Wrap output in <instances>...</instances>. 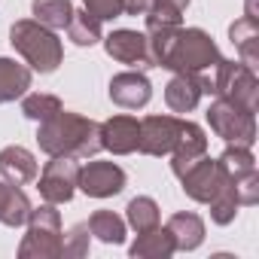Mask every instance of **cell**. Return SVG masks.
<instances>
[{
  "mask_svg": "<svg viewBox=\"0 0 259 259\" xmlns=\"http://www.w3.org/2000/svg\"><path fill=\"white\" fill-rule=\"evenodd\" d=\"M37 141H40V150L49 156L92 159L101 150V125L79 116V113L58 110L52 119L40 122Z\"/></svg>",
  "mask_w": 259,
  "mask_h": 259,
  "instance_id": "cell-1",
  "label": "cell"
},
{
  "mask_svg": "<svg viewBox=\"0 0 259 259\" xmlns=\"http://www.w3.org/2000/svg\"><path fill=\"white\" fill-rule=\"evenodd\" d=\"M10 43H13V49L31 64V70H40V73H52V70L61 64V58H64L61 40L55 37V31H49L46 25L31 22V19L13 25Z\"/></svg>",
  "mask_w": 259,
  "mask_h": 259,
  "instance_id": "cell-2",
  "label": "cell"
},
{
  "mask_svg": "<svg viewBox=\"0 0 259 259\" xmlns=\"http://www.w3.org/2000/svg\"><path fill=\"white\" fill-rule=\"evenodd\" d=\"M220 64V49L217 43L201 31V28H180L177 31V40L165 58L162 67L174 70V73H204L207 67L213 70Z\"/></svg>",
  "mask_w": 259,
  "mask_h": 259,
  "instance_id": "cell-3",
  "label": "cell"
},
{
  "mask_svg": "<svg viewBox=\"0 0 259 259\" xmlns=\"http://www.w3.org/2000/svg\"><path fill=\"white\" fill-rule=\"evenodd\" d=\"M61 217L55 210V204H40L37 210H31L28 217V235L19 247V256H37V259H49V256H61L64 238H61Z\"/></svg>",
  "mask_w": 259,
  "mask_h": 259,
  "instance_id": "cell-4",
  "label": "cell"
},
{
  "mask_svg": "<svg viewBox=\"0 0 259 259\" xmlns=\"http://www.w3.org/2000/svg\"><path fill=\"white\" fill-rule=\"evenodd\" d=\"M213 95L256 113V98H259L256 70L247 67L244 61H223L220 58V64L213 67Z\"/></svg>",
  "mask_w": 259,
  "mask_h": 259,
  "instance_id": "cell-5",
  "label": "cell"
},
{
  "mask_svg": "<svg viewBox=\"0 0 259 259\" xmlns=\"http://www.w3.org/2000/svg\"><path fill=\"white\" fill-rule=\"evenodd\" d=\"M207 122L213 128V135L223 138L226 144H238V147H253L256 141V122H253V113L226 101V98H217L207 110Z\"/></svg>",
  "mask_w": 259,
  "mask_h": 259,
  "instance_id": "cell-6",
  "label": "cell"
},
{
  "mask_svg": "<svg viewBox=\"0 0 259 259\" xmlns=\"http://www.w3.org/2000/svg\"><path fill=\"white\" fill-rule=\"evenodd\" d=\"M40 177V195L49 204H64L73 198L76 180H79V162L73 156H52Z\"/></svg>",
  "mask_w": 259,
  "mask_h": 259,
  "instance_id": "cell-7",
  "label": "cell"
},
{
  "mask_svg": "<svg viewBox=\"0 0 259 259\" xmlns=\"http://www.w3.org/2000/svg\"><path fill=\"white\" fill-rule=\"evenodd\" d=\"M180 116H147L141 122L138 150L144 156H168L180 135Z\"/></svg>",
  "mask_w": 259,
  "mask_h": 259,
  "instance_id": "cell-8",
  "label": "cell"
},
{
  "mask_svg": "<svg viewBox=\"0 0 259 259\" xmlns=\"http://www.w3.org/2000/svg\"><path fill=\"white\" fill-rule=\"evenodd\" d=\"M76 186L92 198H110L125 189V171L113 162H89L85 168H79Z\"/></svg>",
  "mask_w": 259,
  "mask_h": 259,
  "instance_id": "cell-9",
  "label": "cell"
},
{
  "mask_svg": "<svg viewBox=\"0 0 259 259\" xmlns=\"http://www.w3.org/2000/svg\"><path fill=\"white\" fill-rule=\"evenodd\" d=\"M104 49L113 61L119 64H128V67H153V58H150V46H147V34H138V31H113L107 40H104Z\"/></svg>",
  "mask_w": 259,
  "mask_h": 259,
  "instance_id": "cell-10",
  "label": "cell"
},
{
  "mask_svg": "<svg viewBox=\"0 0 259 259\" xmlns=\"http://www.w3.org/2000/svg\"><path fill=\"white\" fill-rule=\"evenodd\" d=\"M180 183H183V192L192 198V201H201V204H207L223 186H226V177H223V171H220V165L213 162V159H198L183 177H180Z\"/></svg>",
  "mask_w": 259,
  "mask_h": 259,
  "instance_id": "cell-11",
  "label": "cell"
},
{
  "mask_svg": "<svg viewBox=\"0 0 259 259\" xmlns=\"http://www.w3.org/2000/svg\"><path fill=\"white\" fill-rule=\"evenodd\" d=\"M171 156H174V159H171V168H174L177 177H183L198 159L207 156V138H204V132H201V125H195V122H189V119L180 122V135H177V144H174Z\"/></svg>",
  "mask_w": 259,
  "mask_h": 259,
  "instance_id": "cell-12",
  "label": "cell"
},
{
  "mask_svg": "<svg viewBox=\"0 0 259 259\" xmlns=\"http://www.w3.org/2000/svg\"><path fill=\"white\" fill-rule=\"evenodd\" d=\"M150 98H153V85L138 70H125L110 79V101L122 110H141L150 104Z\"/></svg>",
  "mask_w": 259,
  "mask_h": 259,
  "instance_id": "cell-13",
  "label": "cell"
},
{
  "mask_svg": "<svg viewBox=\"0 0 259 259\" xmlns=\"http://www.w3.org/2000/svg\"><path fill=\"white\" fill-rule=\"evenodd\" d=\"M138 138H141V122L135 116H113L101 125V150H110L113 156H128L138 150Z\"/></svg>",
  "mask_w": 259,
  "mask_h": 259,
  "instance_id": "cell-14",
  "label": "cell"
},
{
  "mask_svg": "<svg viewBox=\"0 0 259 259\" xmlns=\"http://www.w3.org/2000/svg\"><path fill=\"white\" fill-rule=\"evenodd\" d=\"M40 174V165L34 159L31 150L25 147H7V150H0V177H4L7 183L13 186H25L31 180H37Z\"/></svg>",
  "mask_w": 259,
  "mask_h": 259,
  "instance_id": "cell-15",
  "label": "cell"
},
{
  "mask_svg": "<svg viewBox=\"0 0 259 259\" xmlns=\"http://www.w3.org/2000/svg\"><path fill=\"white\" fill-rule=\"evenodd\" d=\"M201 76L198 73H174V79L165 85V104L171 113H189L201 101Z\"/></svg>",
  "mask_w": 259,
  "mask_h": 259,
  "instance_id": "cell-16",
  "label": "cell"
},
{
  "mask_svg": "<svg viewBox=\"0 0 259 259\" xmlns=\"http://www.w3.org/2000/svg\"><path fill=\"white\" fill-rule=\"evenodd\" d=\"M28 217H31L28 195L13 183H0V223L10 229H19L28 223Z\"/></svg>",
  "mask_w": 259,
  "mask_h": 259,
  "instance_id": "cell-17",
  "label": "cell"
},
{
  "mask_svg": "<svg viewBox=\"0 0 259 259\" xmlns=\"http://www.w3.org/2000/svg\"><path fill=\"white\" fill-rule=\"evenodd\" d=\"M229 37H232L235 49L241 52V61L256 70V64H259V22L244 16L229 28Z\"/></svg>",
  "mask_w": 259,
  "mask_h": 259,
  "instance_id": "cell-18",
  "label": "cell"
},
{
  "mask_svg": "<svg viewBox=\"0 0 259 259\" xmlns=\"http://www.w3.org/2000/svg\"><path fill=\"white\" fill-rule=\"evenodd\" d=\"M165 229L171 232L177 250H195L204 241V223L198 213H174Z\"/></svg>",
  "mask_w": 259,
  "mask_h": 259,
  "instance_id": "cell-19",
  "label": "cell"
},
{
  "mask_svg": "<svg viewBox=\"0 0 259 259\" xmlns=\"http://www.w3.org/2000/svg\"><path fill=\"white\" fill-rule=\"evenodd\" d=\"M28 89H31V67L13 58H0V104L16 101Z\"/></svg>",
  "mask_w": 259,
  "mask_h": 259,
  "instance_id": "cell-20",
  "label": "cell"
},
{
  "mask_svg": "<svg viewBox=\"0 0 259 259\" xmlns=\"http://www.w3.org/2000/svg\"><path fill=\"white\" fill-rule=\"evenodd\" d=\"M217 165H220V171H223V177L229 180V183H238V180H244V177H250L253 171H256V162H253V153H250V147H229L220 159H217Z\"/></svg>",
  "mask_w": 259,
  "mask_h": 259,
  "instance_id": "cell-21",
  "label": "cell"
},
{
  "mask_svg": "<svg viewBox=\"0 0 259 259\" xmlns=\"http://www.w3.org/2000/svg\"><path fill=\"white\" fill-rule=\"evenodd\" d=\"M31 10H34V22L46 25L49 31L67 28L70 16H73V4H70V0H34Z\"/></svg>",
  "mask_w": 259,
  "mask_h": 259,
  "instance_id": "cell-22",
  "label": "cell"
},
{
  "mask_svg": "<svg viewBox=\"0 0 259 259\" xmlns=\"http://www.w3.org/2000/svg\"><path fill=\"white\" fill-rule=\"evenodd\" d=\"M85 226H89V235H95L104 244H122L125 241V220L116 217L113 210H95Z\"/></svg>",
  "mask_w": 259,
  "mask_h": 259,
  "instance_id": "cell-23",
  "label": "cell"
},
{
  "mask_svg": "<svg viewBox=\"0 0 259 259\" xmlns=\"http://www.w3.org/2000/svg\"><path fill=\"white\" fill-rule=\"evenodd\" d=\"M125 217H128V226H132L138 235H141V232H150V229L159 226V204H156L150 195H138V198L128 201Z\"/></svg>",
  "mask_w": 259,
  "mask_h": 259,
  "instance_id": "cell-24",
  "label": "cell"
},
{
  "mask_svg": "<svg viewBox=\"0 0 259 259\" xmlns=\"http://www.w3.org/2000/svg\"><path fill=\"white\" fill-rule=\"evenodd\" d=\"M177 247H174V238L168 229H150V232H141V238L132 244V256H171Z\"/></svg>",
  "mask_w": 259,
  "mask_h": 259,
  "instance_id": "cell-25",
  "label": "cell"
},
{
  "mask_svg": "<svg viewBox=\"0 0 259 259\" xmlns=\"http://www.w3.org/2000/svg\"><path fill=\"white\" fill-rule=\"evenodd\" d=\"M67 34L76 46H95L101 40V22L95 16H89L85 10H73L70 16V25H67Z\"/></svg>",
  "mask_w": 259,
  "mask_h": 259,
  "instance_id": "cell-26",
  "label": "cell"
},
{
  "mask_svg": "<svg viewBox=\"0 0 259 259\" xmlns=\"http://www.w3.org/2000/svg\"><path fill=\"white\" fill-rule=\"evenodd\" d=\"M207 204H210V217H213L217 226H229V223L235 220L238 207H241V201H238V195H235V186H232L229 180H226V186H223Z\"/></svg>",
  "mask_w": 259,
  "mask_h": 259,
  "instance_id": "cell-27",
  "label": "cell"
},
{
  "mask_svg": "<svg viewBox=\"0 0 259 259\" xmlns=\"http://www.w3.org/2000/svg\"><path fill=\"white\" fill-rule=\"evenodd\" d=\"M58 110H64V107H61V101H58L55 95L34 92V95H28V98L22 101V113H25L28 119H34V122H46V119H52Z\"/></svg>",
  "mask_w": 259,
  "mask_h": 259,
  "instance_id": "cell-28",
  "label": "cell"
},
{
  "mask_svg": "<svg viewBox=\"0 0 259 259\" xmlns=\"http://www.w3.org/2000/svg\"><path fill=\"white\" fill-rule=\"evenodd\" d=\"M180 13L168 0H153V7L147 10V31L153 28H180Z\"/></svg>",
  "mask_w": 259,
  "mask_h": 259,
  "instance_id": "cell-29",
  "label": "cell"
},
{
  "mask_svg": "<svg viewBox=\"0 0 259 259\" xmlns=\"http://www.w3.org/2000/svg\"><path fill=\"white\" fill-rule=\"evenodd\" d=\"M89 253V226L79 223L67 232V241L61 247V256H85Z\"/></svg>",
  "mask_w": 259,
  "mask_h": 259,
  "instance_id": "cell-30",
  "label": "cell"
},
{
  "mask_svg": "<svg viewBox=\"0 0 259 259\" xmlns=\"http://www.w3.org/2000/svg\"><path fill=\"white\" fill-rule=\"evenodd\" d=\"M82 7L98 22H110V19L122 16V0H82Z\"/></svg>",
  "mask_w": 259,
  "mask_h": 259,
  "instance_id": "cell-31",
  "label": "cell"
},
{
  "mask_svg": "<svg viewBox=\"0 0 259 259\" xmlns=\"http://www.w3.org/2000/svg\"><path fill=\"white\" fill-rule=\"evenodd\" d=\"M150 7H153V0H122V13L128 16H147Z\"/></svg>",
  "mask_w": 259,
  "mask_h": 259,
  "instance_id": "cell-32",
  "label": "cell"
},
{
  "mask_svg": "<svg viewBox=\"0 0 259 259\" xmlns=\"http://www.w3.org/2000/svg\"><path fill=\"white\" fill-rule=\"evenodd\" d=\"M168 4H174L177 10H186V7H189V0H168Z\"/></svg>",
  "mask_w": 259,
  "mask_h": 259,
  "instance_id": "cell-33",
  "label": "cell"
}]
</instances>
